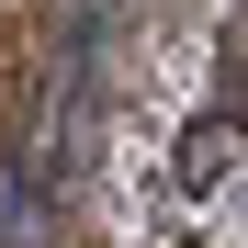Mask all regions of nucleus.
I'll return each instance as SVG.
<instances>
[{
  "label": "nucleus",
  "mask_w": 248,
  "mask_h": 248,
  "mask_svg": "<svg viewBox=\"0 0 248 248\" xmlns=\"http://www.w3.org/2000/svg\"><path fill=\"white\" fill-rule=\"evenodd\" d=\"M237 158H248V124H237V113H192V136H181V158H170V181H181V192H215Z\"/></svg>",
  "instance_id": "1"
}]
</instances>
